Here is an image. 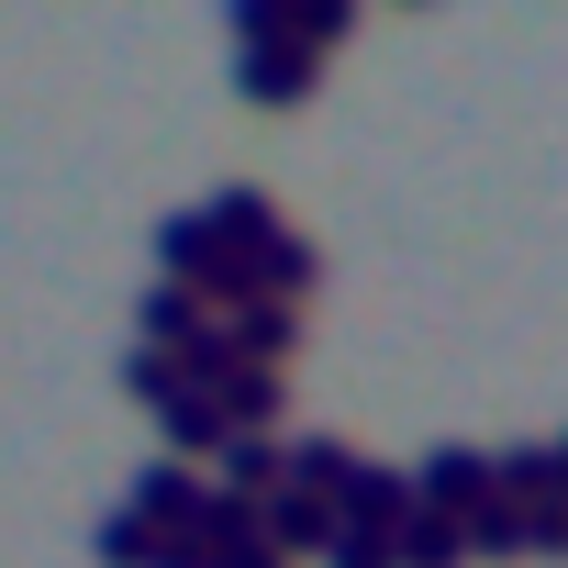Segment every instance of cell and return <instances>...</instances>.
Listing matches in <instances>:
<instances>
[{
	"label": "cell",
	"mask_w": 568,
	"mask_h": 568,
	"mask_svg": "<svg viewBox=\"0 0 568 568\" xmlns=\"http://www.w3.org/2000/svg\"><path fill=\"white\" fill-rule=\"evenodd\" d=\"M546 457H557V501H568V435H557V446H546Z\"/></svg>",
	"instance_id": "22"
},
{
	"label": "cell",
	"mask_w": 568,
	"mask_h": 568,
	"mask_svg": "<svg viewBox=\"0 0 568 568\" xmlns=\"http://www.w3.org/2000/svg\"><path fill=\"white\" fill-rule=\"evenodd\" d=\"M346 34H357L346 0H278V45H291V57H324V45H346Z\"/></svg>",
	"instance_id": "14"
},
{
	"label": "cell",
	"mask_w": 568,
	"mask_h": 568,
	"mask_svg": "<svg viewBox=\"0 0 568 568\" xmlns=\"http://www.w3.org/2000/svg\"><path fill=\"white\" fill-rule=\"evenodd\" d=\"M90 557H101V568H145V557H156V524H134V513L112 501V513H101V535H90Z\"/></svg>",
	"instance_id": "16"
},
{
	"label": "cell",
	"mask_w": 568,
	"mask_h": 568,
	"mask_svg": "<svg viewBox=\"0 0 568 568\" xmlns=\"http://www.w3.org/2000/svg\"><path fill=\"white\" fill-rule=\"evenodd\" d=\"M468 557H524V501H479L468 513Z\"/></svg>",
	"instance_id": "17"
},
{
	"label": "cell",
	"mask_w": 568,
	"mask_h": 568,
	"mask_svg": "<svg viewBox=\"0 0 568 568\" xmlns=\"http://www.w3.org/2000/svg\"><path fill=\"white\" fill-rule=\"evenodd\" d=\"M156 424H168V446H179V468L223 446V402H212V390H190V379H179V390L156 402Z\"/></svg>",
	"instance_id": "13"
},
{
	"label": "cell",
	"mask_w": 568,
	"mask_h": 568,
	"mask_svg": "<svg viewBox=\"0 0 568 568\" xmlns=\"http://www.w3.org/2000/svg\"><path fill=\"white\" fill-rule=\"evenodd\" d=\"M212 490L267 501V490H278V435H223V446H212Z\"/></svg>",
	"instance_id": "11"
},
{
	"label": "cell",
	"mask_w": 568,
	"mask_h": 568,
	"mask_svg": "<svg viewBox=\"0 0 568 568\" xmlns=\"http://www.w3.org/2000/svg\"><path fill=\"white\" fill-rule=\"evenodd\" d=\"M234 90H245L256 112H291V101L313 90V57H291V45H245V57H234Z\"/></svg>",
	"instance_id": "8"
},
{
	"label": "cell",
	"mask_w": 568,
	"mask_h": 568,
	"mask_svg": "<svg viewBox=\"0 0 568 568\" xmlns=\"http://www.w3.org/2000/svg\"><path fill=\"white\" fill-rule=\"evenodd\" d=\"M212 402H223V435H278V413H291V368H234Z\"/></svg>",
	"instance_id": "7"
},
{
	"label": "cell",
	"mask_w": 568,
	"mask_h": 568,
	"mask_svg": "<svg viewBox=\"0 0 568 568\" xmlns=\"http://www.w3.org/2000/svg\"><path fill=\"white\" fill-rule=\"evenodd\" d=\"M390 557H402V568H468V524H457V513H413V524L390 535Z\"/></svg>",
	"instance_id": "15"
},
{
	"label": "cell",
	"mask_w": 568,
	"mask_h": 568,
	"mask_svg": "<svg viewBox=\"0 0 568 568\" xmlns=\"http://www.w3.org/2000/svg\"><path fill=\"white\" fill-rule=\"evenodd\" d=\"M190 212H201V223H212V234H223L234 256L278 234V212H267V190H256V179H223V190H212V201H190Z\"/></svg>",
	"instance_id": "9"
},
{
	"label": "cell",
	"mask_w": 568,
	"mask_h": 568,
	"mask_svg": "<svg viewBox=\"0 0 568 568\" xmlns=\"http://www.w3.org/2000/svg\"><path fill=\"white\" fill-rule=\"evenodd\" d=\"M324 568H402V557H390V535H368V524H335Z\"/></svg>",
	"instance_id": "19"
},
{
	"label": "cell",
	"mask_w": 568,
	"mask_h": 568,
	"mask_svg": "<svg viewBox=\"0 0 568 568\" xmlns=\"http://www.w3.org/2000/svg\"><path fill=\"white\" fill-rule=\"evenodd\" d=\"M201 501H212V479H190L179 457H145V468H134V490H123V513H134V524H156V535H190V524H201Z\"/></svg>",
	"instance_id": "3"
},
{
	"label": "cell",
	"mask_w": 568,
	"mask_h": 568,
	"mask_svg": "<svg viewBox=\"0 0 568 568\" xmlns=\"http://www.w3.org/2000/svg\"><path fill=\"white\" fill-rule=\"evenodd\" d=\"M223 346H234V368H291L302 313H278V302H234V313H223Z\"/></svg>",
	"instance_id": "6"
},
{
	"label": "cell",
	"mask_w": 568,
	"mask_h": 568,
	"mask_svg": "<svg viewBox=\"0 0 568 568\" xmlns=\"http://www.w3.org/2000/svg\"><path fill=\"white\" fill-rule=\"evenodd\" d=\"M524 557H568V501H524Z\"/></svg>",
	"instance_id": "20"
},
{
	"label": "cell",
	"mask_w": 568,
	"mask_h": 568,
	"mask_svg": "<svg viewBox=\"0 0 568 568\" xmlns=\"http://www.w3.org/2000/svg\"><path fill=\"white\" fill-rule=\"evenodd\" d=\"M335 524L402 535V524H413V468H379V457H357V468L335 479Z\"/></svg>",
	"instance_id": "4"
},
{
	"label": "cell",
	"mask_w": 568,
	"mask_h": 568,
	"mask_svg": "<svg viewBox=\"0 0 568 568\" xmlns=\"http://www.w3.org/2000/svg\"><path fill=\"white\" fill-rule=\"evenodd\" d=\"M168 390H179V357H156V346H134V357H123V402H145V413H156Z\"/></svg>",
	"instance_id": "18"
},
{
	"label": "cell",
	"mask_w": 568,
	"mask_h": 568,
	"mask_svg": "<svg viewBox=\"0 0 568 568\" xmlns=\"http://www.w3.org/2000/svg\"><path fill=\"white\" fill-rule=\"evenodd\" d=\"M212 568H291L278 546H234V557H212Z\"/></svg>",
	"instance_id": "21"
},
{
	"label": "cell",
	"mask_w": 568,
	"mask_h": 568,
	"mask_svg": "<svg viewBox=\"0 0 568 568\" xmlns=\"http://www.w3.org/2000/svg\"><path fill=\"white\" fill-rule=\"evenodd\" d=\"M201 324H212V313H201L190 291H168V278H156V291L134 302V346H156V357H179V346H190Z\"/></svg>",
	"instance_id": "12"
},
{
	"label": "cell",
	"mask_w": 568,
	"mask_h": 568,
	"mask_svg": "<svg viewBox=\"0 0 568 568\" xmlns=\"http://www.w3.org/2000/svg\"><path fill=\"white\" fill-rule=\"evenodd\" d=\"M490 501V446H435L424 468H413V513H479Z\"/></svg>",
	"instance_id": "2"
},
{
	"label": "cell",
	"mask_w": 568,
	"mask_h": 568,
	"mask_svg": "<svg viewBox=\"0 0 568 568\" xmlns=\"http://www.w3.org/2000/svg\"><path fill=\"white\" fill-rule=\"evenodd\" d=\"M346 468H357L346 435H278V490H324V501H335Z\"/></svg>",
	"instance_id": "10"
},
{
	"label": "cell",
	"mask_w": 568,
	"mask_h": 568,
	"mask_svg": "<svg viewBox=\"0 0 568 568\" xmlns=\"http://www.w3.org/2000/svg\"><path fill=\"white\" fill-rule=\"evenodd\" d=\"M256 546L324 557V546H335V501H324V490H267V501H256Z\"/></svg>",
	"instance_id": "5"
},
{
	"label": "cell",
	"mask_w": 568,
	"mask_h": 568,
	"mask_svg": "<svg viewBox=\"0 0 568 568\" xmlns=\"http://www.w3.org/2000/svg\"><path fill=\"white\" fill-rule=\"evenodd\" d=\"M324 291V245L313 234H291V223H278L267 245H245V302H278V313H302Z\"/></svg>",
	"instance_id": "1"
}]
</instances>
